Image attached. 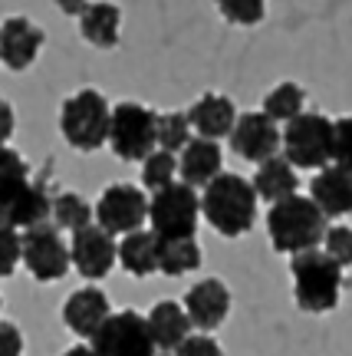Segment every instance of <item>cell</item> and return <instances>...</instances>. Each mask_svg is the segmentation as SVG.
<instances>
[{"label": "cell", "mask_w": 352, "mask_h": 356, "mask_svg": "<svg viewBox=\"0 0 352 356\" xmlns=\"http://www.w3.org/2000/svg\"><path fill=\"white\" fill-rule=\"evenodd\" d=\"M178 175H181L178 155L168 152V149H155V152L142 162V185L149 191H162V188H168V185H175Z\"/></svg>", "instance_id": "27"}, {"label": "cell", "mask_w": 352, "mask_h": 356, "mask_svg": "<svg viewBox=\"0 0 352 356\" xmlns=\"http://www.w3.org/2000/svg\"><path fill=\"white\" fill-rule=\"evenodd\" d=\"M43 30L30 24L26 17H7L3 30H0V50H3V63L13 73H24L26 66H33L40 47H43Z\"/></svg>", "instance_id": "16"}, {"label": "cell", "mask_w": 352, "mask_h": 356, "mask_svg": "<svg viewBox=\"0 0 352 356\" xmlns=\"http://www.w3.org/2000/svg\"><path fill=\"white\" fill-rule=\"evenodd\" d=\"M109 149L122 162H145L158 149V113L142 102H115Z\"/></svg>", "instance_id": "8"}, {"label": "cell", "mask_w": 352, "mask_h": 356, "mask_svg": "<svg viewBox=\"0 0 352 356\" xmlns=\"http://www.w3.org/2000/svg\"><path fill=\"white\" fill-rule=\"evenodd\" d=\"M310 195L329 218L352 215V172L340 165L319 168L310 181Z\"/></svg>", "instance_id": "18"}, {"label": "cell", "mask_w": 352, "mask_h": 356, "mask_svg": "<svg viewBox=\"0 0 352 356\" xmlns=\"http://www.w3.org/2000/svg\"><path fill=\"white\" fill-rule=\"evenodd\" d=\"M63 228L43 221L37 228L24 231V267L40 284L63 280L73 267V248L63 241Z\"/></svg>", "instance_id": "10"}, {"label": "cell", "mask_w": 352, "mask_h": 356, "mask_svg": "<svg viewBox=\"0 0 352 356\" xmlns=\"http://www.w3.org/2000/svg\"><path fill=\"white\" fill-rule=\"evenodd\" d=\"M149 327L158 350H178L191 337V314L178 300H158L149 310Z\"/></svg>", "instance_id": "22"}, {"label": "cell", "mask_w": 352, "mask_h": 356, "mask_svg": "<svg viewBox=\"0 0 352 356\" xmlns=\"http://www.w3.org/2000/svg\"><path fill=\"white\" fill-rule=\"evenodd\" d=\"M329 257H336L342 267H352V225H333L326 231V241H323Z\"/></svg>", "instance_id": "30"}, {"label": "cell", "mask_w": 352, "mask_h": 356, "mask_svg": "<svg viewBox=\"0 0 352 356\" xmlns=\"http://www.w3.org/2000/svg\"><path fill=\"white\" fill-rule=\"evenodd\" d=\"M191 126L204 139H231V132L237 126V109L234 99H227L224 92H204L201 99L188 109Z\"/></svg>", "instance_id": "17"}, {"label": "cell", "mask_w": 352, "mask_h": 356, "mask_svg": "<svg viewBox=\"0 0 352 356\" xmlns=\"http://www.w3.org/2000/svg\"><path fill=\"white\" fill-rule=\"evenodd\" d=\"M73 267L79 277L86 280H102L112 274V267L119 264V244L115 234L102 228V225H89V228L73 231Z\"/></svg>", "instance_id": "13"}, {"label": "cell", "mask_w": 352, "mask_h": 356, "mask_svg": "<svg viewBox=\"0 0 352 356\" xmlns=\"http://www.w3.org/2000/svg\"><path fill=\"white\" fill-rule=\"evenodd\" d=\"M109 317H112V304H109L106 291H102V287H92V284L73 291L63 304L66 330L76 333V337H83V340H92L96 330H99Z\"/></svg>", "instance_id": "15"}, {"label": "cell", "mask_w": 352, "mask_h": 356, "mask_svg": "<svg viewBox=\"0 0 352 356\" xmlns=\"http://www.w3.org/2000/svg\"><path fill=\"white\" fill-rule=\"evenodd\" d=\"M89 343L99 356H158L155 353L158 343H155L149 327V314H139V310L112 314Z\"/></svg>", "instance_id": "9"}, {"label": "cell", "mask_w": 352, "mask_h": 356, "mask_svg": "<svg viewBox=\"0 0 352 356\" xmlns=\"http://www.w3.org/2000/svg\"><path fill=\"white\" fill-rule=\"evenodd\" d=\"M185 310L191 314V323L201 333L217 330L231 314V291L221 277H201L191 284L185 293Z\"/></svg>", "instance_id": "14"}, {"label": "cell", "mask_w": 352, "mask_h": 356, "mask_svg": "<svg viewBox=\"0 0 352 356\" xmlns=\"http://www.w3.org/2000/svg\"><path fill=\"white\" fill-rule=\"evenodd\" d=\"M306 92H303L300 83H277V86L270 89L264 96V113L270 115V119H277V122H283L287 126L290 119H296V115H303L306 109Z\"/></svg>", "instance_id": "25"}, {"label": "cell", "mask_w": 352, "mask_h": 356, "mask_svg": "<svg viewBox=\"0 0 352 356\" xmlns=\"http://www.w3.org/2000/svg\"><path fill=\"white\" fill-rule=\"evenodd\" d=\"M17 264H24V231L3 225V277H10Z\"/></svg>", "instance_id": "32"}, {"label": "cell", "mask_w": 352, "mask_h": 356, "mask_svg": "<svg viewBox=\"0 0 352 356\" xmlns=\"http://www.w3.org/2000/svg\"><path fill=\"white\" fill-rule=\"evenodd\" d=\"M175 356H224V350L211 333H191L188 340L175 350Z\"/></svg>", "instance_id": "33"}, {"label": "cell", "mask_w": 352, "mask_h": 356, "mask_svg": "<svg viewBox=\"0 0 352 356\" xmlns=\"http://www.w3.org/2000/svg\"><path fill=\"white\" fill-rule=\"evenodd\" d=\"M56 7H60L66 17H83V10L89 7V0H56Z\"/></svg>", "instance_id": "35"}, {"label": "cell", "mask_w": 352, "mask_h": 356, "mask_svg": "<svg viewBox=\"0 0 352 356\" xmlns=\"http://www.w3.org/2000/svg\"><path fill=\"white\" fill-rule=\"evenodd\" d=\"M149 208L151 198L139 185H128V181H115L99 195L96 202V225L126 238L132 231H142V225L149 221Z\"/></svg>", "instance_id": "11"}, {"label": "cell", "mask_w": 352, "mask_h": 356, "mask_svg": "<svg viewBox=\"0 0 352 356\" xmlns=\"http://www.w3.org/2000/svg\"><path fill=\"white\" fill-rule=\"evenodd\" d=\"M257 202L260 195L253 181L234 172H221L201 195L204 221L211 225L221 238H244L257 221Z\"/></svg>", "instance_id": "3"}, {"label": "cell", "mask_w": 352, "mask_h": 356, "mask_svg": "<svg viewBox=\"0 0 352 356\" xmlns=\"http://www.w3.org/2000/svg\"><path fill=\"white\" fill-rule=\"evenodd\" d=\"M63 356H99V353L92 350V343H76V346H69Z\"/></svg>", "instance_id": "37"}, {"label": "cell", "mask_w": 352, "mask_h": 356, "mask_svg": "<svg viewBox=\"0 0 352 356\" xmlns=\"http://www.w3.org/2000/svg\"><path fill=\"white\" fill-rule=\"evenodd\" d=\"M333 165L352 172V115L336 119V142H333Z\"/></svg>", "instance_id": "31"}, {"label": "cell", "mask_w": 352, "mask_h": 356, "mask_svg": "<svg viewBox=\"0 0 352 356\" xmlns=\"http://www.w3.org/2000/svg\"><path fill=\"white\" fill-rule=\"evenodd\" d=\"M194 126H191L188 113H158V149H168V152H185L194 136Z\"/></svg>", "instance_id": "28"}, {"label": "cell", "mask_w": 352, "mask_h": 356, "mask_svg": "<svg viewBox=\"0 0 352 356\" xmlns=\"http://www.w3.org/2000/svg\"><path fill=\"white\" fill-rule=\"evenodd\" d=\"M53 198L47 188V178H33L30 168L10 145L0 155V218L7 228L30 231L50 221Z\"/></svg>", "instance_id": "1"}, {"label": "cell", "mask_w": 352, "mask_h": 356, "mask_svg": "<svg viewBox=\"0 0 352 356\" xmlns=\"http://www.w3.org/2000/svg\"><path fill=\"white\" fill-rule=\"evenodd\" d=\"M13 136V109H10V102H3V142Z\"/></svg>", "instance_id": "36"}, {"label": "cell", "mask_w": 352, "mask_h": 356, "mask_svg": "<svg viewBox=\"0 0 352 356\" xmlns=\"http://www.w3.org/2000/svg\"><path fill=\"white\" fill-rule=\"evenodd\" d=\"M329 215L313 202V195H290L270 204L267 211V234L277 254H303L326 241Z\"/></svg>", "instance_id": "2"}, {"label": "cell", "mask_w": 352, "mask_h": 356, "mask_svg": "<svg viewBox=\"0 0 352 356\" xmlns=\"http://www.w3.org/2000/svg\"><path fill=\"white\" fill-rule=\"evenodd\" d=\"M333 142H336V122L323 113H303L283 126V155L296 168L333 165Z\"/></svg>", "instance_id": "6"}, {"label": "cell", "mask_w": 352, "mask_h": 356, "mask_svg": "<svg viewBox=\"0 0 352 356\" xmlns=\"http://www.w3.org/2000/svg\"><path fill=\"white\" fill-rule=\"evenodd\" d=\"M24 353V337L10 320H3V356H20Z\"/></svg>", "instance_id": "34"}, {"label": "cell", "mask_w": 352, "mask_h": 356, "mask_svg": "<svg viewBox=\"0 0 352 356\" xmlns=\"http://www.w3.org/2000/svg\"><path fill=\"white\" fill-rule=\"evenodd\" d=\"M231 149H234L237 159L260 165V162L274 159L283 149V129L264 109L260 113H240L237 126L231 132Z\"/></svg>", "instance_id": "12"}, {"label": "cell", "mask_w": 352, "mask_h": 356, "mask_svg": "<svg viewBox=\"0 0 352 356\" xmlns=\"http://www.w3.org/2000/svg\"><path fill=\"white\" fill-rule=\"evenodd\" d=\"M201 215V195L188 181H175V185H168L162 191H151L149 225L162 241L194 238Z\"/></svg>", "instance_id": "7"}, {"label": "cell", "mask_w": 352, "mask_h": 356, "mask_svg": "<svg viewBox=\"0 0 352 356\" xmlns=\"http://www.w3.org/2000/svg\"><path fill=\"white\" fill-rule=\"evenodd\" d=\"M251 181H253V188H257V195L270 204H277V202H283V198H290V195H296V188H300L296 165L290 162L287 155H274V159L260 162Z\"/></svg>", "instance_id": "23"}, {"label": "cell", "mask_w": 352, "mask_h": 356, "mask_svg": "<svg viewBox=\"0 0 352 356\" xmlns=\"http://www.w3.org/2000/svg\"><path fill=\"white\" fill-rule=\"evenodd\" d=\"M178 165H181V181H188V185H194V188H208L214 178L221 175L224 155H221L217 139L194 136V139L185 145V152H181V159H178Z\"/></svg>", "instance_id": "19"}, {"label": "cell", "mask_w": 352, "mask_h": 356, "mask_svg": "<svg viewBox=\"0 0 352 356\" xmlns=\"http://www.w3.org/2000/svg\"><path fill=\"white\" fill-rule=\"evenodd\" d=\"M60 132L69 149L76 152H96L109 142L112 132V106L106 102L99 89H79L66 96L60 106Z\"/></svg>", "instance_id": "5"}, {"label": "cell", "mask_w": 352, "mask_h": 356, "mask_svg": "<svg viewBox=\"0 0 352 356\" xmlns=\"http://www.w3.org/2000/svg\"><path fill=\"white\" fill-rule=\"evenodd\" d=\"M217 10L227 24L253 26L267 17V0H217Z\"/></svg>", "instance_id": "29"}, {"label": "cell", "mask_w": 352, "mask_h": 356, "mask_svg": "<svg viewBox=\"0 0 352 356\" xmlns=\"http://www.w3.org/2000/svg\"><path fill=\"white\" fill-rule=\"evenodd\" d=\"M79 33L96 50H115L122 40V10L112 0H92L79 17Z\"/></svg>", "instance_id": "20"}, {"label": "cell", "mask_w": 352, "mask_h": 356, "mask_svg": "<svg viewBox=\"0 0 352 356\" xmlns=\"http://www.w3.org/2000/svg\"><path fill=\"white\" fill-rule=\"evenodd\" d=\"M201 267V248L194 238H175V241H162V270L165 277H181Z\"/></svg>", "instance_id": "26"}, {"label": "cell", "mask_w": 352, "mask_h": 356, "mask_svg": "<svg viewBox=\"0 0 352 356\" xmlns=\"http://www.w3.org/2000/svg\"><path fill=\"white\" fill-rule=\"evenodd\" d=\"M119 264L132 277H149L162 270V238L155 231H132L119 241Z\"/></svg>", "instance_id": "21"}, {"label": "cell", "mask_w": 352, "mask_h": 356, "mask_svg": "<svg viewBox=\"0 0 352 356\" xmlns=\"http://www.w3.org/2000/svg\"><path fill=\"white\" fill-rule=\"evenodd\" d=\"M342 270L346 267L336 257L326 254V248H313L293 254L290 274H293V297L303 314H329L342 300Z\"/></svg>", "instance_id": "4"}, {"label": "cell", "mask_w": 352, "mask_h": 356, "mask_svg": "<svg viewBox=\"0 0 352 356\" xmlns=\"http://www.w3.org/2000/svg\"><path fill=\"white\" fill-rule=\"evenodd\" d=\"M53 225L63 231L89 228V225H96V208L76 191H60V195H53Z\"/></svg>", "instance_id": "24"}, {"label": "cell", "mask_w": 352, "mask_h": 356, "mask_svg": "<svg viewBox=\"0 0 352 356\" xmlns=\"http://www.w3.org/2000/svg\"><path fill=\"white\" fill-rule=\"evenodd\" d=\"M158 356H165V353H158Z\"/></svg>", "instance_id": "38"}]
</instances>
